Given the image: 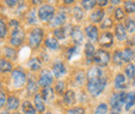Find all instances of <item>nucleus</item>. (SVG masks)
<instances>
[{"label": "nucleus", "instance_id": "nucleus-20", "mask_svg": "<svg viewBox=\"0 0 135 114\" xmlns=\"http://www.w3.org/2000/svg\"><path fill=\"white\" fill-rule=\"evenodd\" d=\"M5 106H6V109L8 111H16L21 106V103H20L19 98H17L16 96H9L6 98Z\"/></svg>", "mask_w": 135, "mask_h": 114}, {"label": "nucleus", "instance_id": "nucleus-36", "mask_svg": "<svg viewBox=\"0 0 135 114\" xmlns=\"http://www.w3.org/2000/svg\"><path fill=\"white\" fill-rule=\"evenodd\" d=\"M66 83L64 81H57L55 83V86H54V92H56V95L58 96H62L65 92H66Z\"/></svg>", "mask_w": 135, "mask_h": 114}, {"label": "nucleus", "instance_id": "nucleus-9", "mask_svg": "<svg viewBox=\"0 0 135 114\" xmlns=\"http://www.w3.org/2000/svg\"><path fill=\"white\" fill-rule=\"evenodd\" d=\"M70 36L72 38V42L74 43V46H81V44L83 43L84 39V33L82 31L81 27L79 25H73L71 27V31H70Z\"/></svg>", "mask_w": 135, "mask_h": 114}, {"label": "nucleus", "instance_id": "nucleus-23", "mask_svg": "<svg viewBox=\"0 0 135 114\" xmlns=\"http://www.w3.org/2000/svg\"><path fill=\"white\" fill-rule=\"evenodd\" d=\"M33 106L37 113H44L46 110V105L40 93H35L33 96Z\"/></svg>", "mask_w": 135, "mask_h": 114}, {"label": "nucleus", "instance_id": "nucleus-24", "mask_svg": "<svg viewBox=\"0 0 135 114\" xmlns=\"http://www.w3.org/2000/svg\"><path fill=\"white\" fill-rule=\"evenodd\" d=\"M122 59L124 63H131L134 60V50L131 47H126L122 51Z\"/></svg>", "mask_w": 135, "mask_h": 114}, {"label": "nucleus", "instance_id": "nucleus-21", "mask_svg": "<svg viewBox=\"0 0 135 114\" xmlns=\"http://www.w3.org/2000/svg\"><path fill=\"white\" fill-rule=\"evenodd\" d=\"M104 17H105V11H104L103 8H97V9H95V11L90 14L89 20H90V22H91L94 25H95V24H100L102 21H103Z\"/></svg>", "mask_w": 135, "mask_h": 114}, {"label": "nucleus", "instance_id": "nucleus-6", "mask_svg": "<svg viewBox=\"0 0 135 114\" xmlns=\"http://www.w3.org/2000/svg\"><path fill=\"white\" fill-rule=\"evenodd\" d=\"M25 42V32L23 29L18 27L16 29H13L9 37V44L13 48H19L21 47Z\"/></svg>", "mask_w": 135, "mask_h": 114}, {"label": "nucleus", "instance_id": "nucleus-16", "mask_svg": "<svg viewBox=\"0 0 135 114\" xmlns=\"http://www.w3.org/2000/svg\"><path fill=\"white\" fill-rule=\"evenodd\" d=\"M86 76V80H93V79H99L104 76V72L101 67L95 65L88 68V71L85 74Z\"/></svg>", "mask_w": 135, "mask_h": 114}, {"label": "nucleus", "instance_id": "nucleus-28", "mask_svg": "<svg viewBox=\"0 0 135 114\" xmlns=\"http://www.w3.org/2000/svg\"><path fill=\"white\" fill-rule=\"evenodd\" d=\"M13 71V65L5 58H0V74H9Z\"/></svg>", "mask_w": 135, "mask_h": 114}, {"label": "nucleus", "instance_id": "nucleus-25", "mask_svg": "<svg viewBox=\"0 0 135 114\" xmlns=\"http://www.w3.org/2000/svg\"><path fill=\"white\" fill-rule=\"evenodd\" d=\"M26 88H27V92L28 95H35L38 90V85H37V82L35 81V78L33 76H31L30 78H27V81H26Z\"/></svg>", "mask_w": 135, "mask_h": 114}, {"label": "nucleus", "instance_id": "nucleus-42", "mask_svg": "<svg viewBox=\"0 0 135 114\" xmlns=\"http://www.w3.org/2000/svg\"><path fill=\"white\" fill-rule=\"evenodd\" d=\"M8 33V29H7V25L4 21L3 18L0 17V38H5L6 35Z\"/></svg>", "mask_w": 135, "mask_h": 114}, {"label": "nucleus", "instance_id": "nucleus-7", "mask_svg": "<svg viewBox=\"0 0 135 114\" xmlns=\"http://www.w3.org/2000/svg\"><path fill=\"white\" fill-rule=\"evenodd\" d=\"M126 96H127V92L124 91V90L112 93L110 98H109V104H110L111 109H119V110H122L123 106L125 105Z\"/></svg>", "mask_w": 135, "mask_h": 114}, {"label": "nucleus", "instance_id": "nucleus-1", "mask_svg": "<svg viewBox=\"0 0 135 114\" xmlns=\"http://www.w3.org/2000/svg\"><path fill=\"white\" fill-rule=\"evenodd\" d=\"M107 82H108V78L105 75L101 78H99V79L86 80V85H85L86 86V90L91 97L98 98L106 89Z\"/></svg>", "mask_w": 135, "mask_h": 114}, {"label": "nucleus", "instance_id": "nucleus-39", "mask_svg": "<svg viewBox=\"0 0 135 114\" xmlns=\"http://www.w3.org/2000/svg\"><path fill=\"white\" fill-rule=\"evenodd\" d=\"M124 12H125V14L133 15L135 12L134 1H125L124 2Z\"/></svg>", "mask_w": 135, "mask_h": 114}, {"label": "nucleus", "instance_id": "nucleus-33", "mask_svg": "<svg viewBox=\"0 0 135 114\" xmlns=\"http://www.w3.org/2000/svg\"><path fill=\"white\" fill-rule=\"evenodd\" d=\"M111 60H112V63L117 66H122L123 65V59H122V51L120 50H115L113 53H112V56H111Z\"/></svg>", "mask_w": 135, "mask_h": 114}, {"label": "nucleus", "instance_id": "nucleus-4", "mask_svg": "<svg viewBox=\"0 0 135 114\" xmlns=\"http://www.w3.org/2000/svg\"><path fill=\"white\" fill-rule=\"evenodd\" d=\"M110 60H111V55L108 50L102 49V48L96 50L94 58H93V62H95L97 66H99L101 68L105 67L109 65Z\"/></svg>", "mask_w": 135, "mask_h": 114}, {"label": "nucleus", "instance_id": "nucleus-34", "mask_svg": "<svg viewBox=\"0 0 135 114\" xmlns=\"http://www.w3.org/2000/svg\"><path fill=\"white\" fill-rule=\"evenodd\" d=\"M26 21L28 24H31V25H34V24H37V14H36V11L32 8L30 9L27 14H26Z\"/></svg>", "mask_w": 135, "mask_h": 114}, {"label": "nucleus", "instance_id": "nucleus-12", "mask_svg": "<svg viewBox=\"0 0 135 114\" xmlns=\"http://www.w3.org/2000/svg\"><path fill=\"white\" fill-rule=\"evenodd\" d=\"M84 33L86 35V37L88 38L89 43L93 44V43L98 42L99 36H100V32H99V28L96 25H94V24L87 25L84 28Z\"/></svg>", "mask_w": 135, "mask_h": 114}, {"label": "nucleus", "instance_id": "nucleus-46", "mask_svg": "<svg viewBox=\"0 0 135 114\" xmlns=\"http://www.w3.org/2000/svg\"><path fill=\"white\" fill-rule=\"evenodd\" d=\"M67 114H85V109L83 107H72L68 109Z\"/></svg>", "mask_w": 135, "mask_h": 114}, {"label": "nucleus", "instance_id": "nucleus-29", "mask_svg": "<svg viewBox=\"0 0 135 114\" xmlns=\"http://www.w3.org/2000/svg\"><path fill=\"white\" fill-rule=\"evenodd\" d=\"M22 108V112L24 114H36V110L34 108L33 104L30 101H24L21 105Z\"/></svg>", "mask_w": 135, "mask_h": 114}, {"label": "nucleus", "instance_id": "nucleus-5", "mask_svg": "<svg viewBox=\"0 0 135 114\" xmlns=\"http://www.w3.org/2000/svg\"><path fill=\"white\" fill-rule=\"evenodd\" d=\"M36 14L37 19L41 20L42 22H50V20L55 14V7L50 4H43L38 7Z\"/></svg>", "mask_w": 135, "mask_h": 114}, {"label": "nucleus", "instance_id": "nucleus-58", "mask_svg": "<svg viewBox=\"0 0 135 114\" xmlns=\"http://www.w3.org/2000/svg\"><path fill=\"white\" fill-rule=\"evenodd\" d=\"M0 88H1V81H0Z\"/></svg>", "mask_w": 135, "mask_h": 114}, {"label": "nucleus", "instance_id": "nucleus-37", "mask_svg": "<svg viewBox=\"0 0 135 114\" xmlns=\"http://www.w3.org/2000/svg\"><path fill=\"white\" fill-rule=\"evenodd\" d=\"M100 24H101V25H100V28H101L102 30H104V31H108L109 29H111V28L114 26L113 21H112L111 18L103 19V21H102Z\"/></svg>", "mask_w": 135, "mask_h": 114}, {"label": "nucleus", "instance_id": "nucleus-43", "mask_svg": "<svg viewBox=\"0 0 135 114\" xmlns=\"http://www.w3.org/2000/svg\"><path fill=\"white\" fill-rule=\"evenodd\" d=\"M80 4L85 11H91L93 8L96 7L97 1H95V0H83V1L80 2Z\"/></svg>", "mask_w": 135, "mask_h": 114}, {"label": "nucleus", "instance_id": "nucleus-18", "mask_svg": "<svg viewBox=\"0 0 135 114\" xmlns=\"http://www.w3.org/2000/svg\"><path fill=\"white\" fill-rule=\"evenodd\" d=\"M41 97L43 98V101H44V103L46 104H50L51 102H53L54 101V98H55V92H54V89L52 88V87H45V88H43L42 89V91H41Z\"/></svg>", "mask_w": 135, "mask_h": 114}, {"label": "nucleus", "instance_id": "nucleus-51", "mask_svg": "<svg viewBox=\"0 0 135 114\" xmlns=\"http://www.w3.org/2000/svg\"><path fill=\"white\" fill-rule=\"evenodd\" d=\"M110 114H122V110L119 109H110Z\"/></svg>", "mask_w": 135, "mask_h": 114}, {"label": "nucleus", "instance_id": "nucleus-47", "mask_svg": "<svg viewBox=\"0 0 135 114\" xmlns=\"http://www.w3.org/2000/svg\"><path fill=\"white\" fill-rule=\"evenodd\" d=\"M6 102V95L3 91H0V109H2L5 106Z\"/></svg>", "mask_w": 135, "mask_h": 114}, {"label": "nucleus", "instance_id": "nucleus-14", "mask_svg": "<svg viewBox=\"0 0 135 114\" xmlns=\"http://www.w3.org/2000/svg\"><path fill=\"white\" fill-rule=\"evenodd\" d=\"M71 27H72V25H65V26L55 28V29L53 30V34H54L53 37H55L58 42H59V41H64V39H66L68 36L70 35Z\"/></svg>", "mask_w": 135, "mask_h": 114}, {"label": "nucleus", "instance_id": "nucleus-8", "mask_svg": "<svg viewBox=\"0 0 135 114\" xmlns=\"http://www.w3.org/2000/svg\"><path fill=\"white\" fill-rule=\"evenodd\" d=\"M53 81H54V77H53L51 71L47 70V68L40 71V75H38V78L36 81L38 87H42V88L49 87L53 84Z\"/></svg>", "mask_w": 135, "mask_h": 114}, {"label": "nucleus", "instance_id": "nucleus-35", "mask_svg": "<svg viewBox=\"0 0 135 114\" xmlns=\"http://www.w3.org/2000/svg\"><path fill=\"white\" fill-rule=\"evenodd\" d=\"M72 14H73V18H74L77 22L82 21L83 18H84V11L81 8V6H75V7L73 8Z\"/></svg>", "mask_w": 135, "mask_h": 114}, {"label": "nucleus", "instance_id": "nucleus-53", "mask_svg": "<svg viewBox=\"0 0 135 114\" xmlns=\"http://www.w3.org/2000/svg\"><path fill=\"white\" fill-rule=\"evenodd\" d=\"M111 3H112V5H118V4H120V3H122V1H118V0H115V1H114V0H112V1H111Z\"/></svg>", "mask_w": 135, "mask_h": 114}, {"label": "nucleus", "instance_id": "nucleus-30", "mask_svg": "<svg viewBox=\"0 0 135 114\" xmlns=\"http://www.w3.org/2000/svg\"><path fill=\"white\" fill-rule=\"evenodd\" d=\"M125 77L127 80H130V81H133L134 80V77H135V65L134 63H128V65L125 66Z\"/></svg>", "mask_w": 135, "mask_h": 114}, {"label": "nucleus", "instance_id": "nucleus-27", "mask_svg": "<svg viewBox=\"0 0 135 114\" xmlns=\"http://www.w3.org/2000/svg\"><path fill=\"white\" fill-rule=\"evenodd\" d=\"M42 66H43V62L38 57H32L28 61V67L31 72H40L42 70Z\"/></svg>", "mask_w": 135, "mask_h": 114}, {"label": "nucleus", "instance_id": "nucleus-44", "mask_svg": "<svg viewBox=\"0 0 135 114\" xmlns=\"http://www.w3.org/2000/svg\"><path fill=\"white\" fill-rule=\"evenodd\" d=\"M113 16H114V20L119 23L120 21H123L125 19L126 14H125V12H124V9L122 7H117L114 9V12H113Z\"/></svg>", "mask_w": 135, "mask_h": 114}, {"label": "nucleus", "instance_id": "nucleus-55", "mask_svg": "<svg viewBox=\"0 0 135 114\" xmlns=\"http://www.w3.org/2000/svg\"><path fill=\"white\" fill-rule=\"evenodd\" d=\"M0 114H9V112L5 110V111H1V112H0Z\"/></svg>", "mask_w": 135, "mask_h": 114}, {"label": "nucleus", "instance_id": "nucleus-56", "mask_svg": "<svg viewBox=\"0 0 135 114\" xmlns=\"http://www.w3.org/2000/svg\"><path fill=\"white\" fill-rule=\"evenodd\" d=\"M13 114H22V113H20V112H14Z\"/></svg>", "mask_w": 135, "mask_h": 114}, {"label": "nucleus", "instance_id": "nucleus-26", "mask_svg": "<svg viewBox=\"0 0 135 114\" xmlns=\"http://www.w3.org/2000/svg\"><path fill=\"white\" fill-rule=\"evenodd\" d=\"M44 45L47 49H50L52 51H55V50H58L60 48V45H59V42L53 37V36H49V37H46L45 41H44Z\"/></svg>", "mask_w": 135, "mask_h": 114}, {"label": "nucleus", "instance_id": "nucleus-10", "mask_svg": "<svg viewBox=\"0 0 135 114\" xmlns=\"http://www.w3.org/2000/svg\"><path fill=\"white\" fill-rule=\"evenodd\" d=\"M51 73L53 75V77H55L56 79H60L64 76H66L68 73L67 66L65 65V62L62 60H55L52 65L51 68Z\"/></svg>", "mask_w": 135, "mask_h": 114}, {"label": "nucleus", "instance_id": "nucleus-19", "mask_svg": "<svg viewBox=\"0 0 135 114\" xmlns=\"http://www.w3.org/2000/svg\"><path fill=\"white\" fill-rule=\"evenodd\" d=\"M127 86H128V81H127L126 77L122 73L117 74L114 77V88L122 91L125 88H127Z\"/></svg>", "mask_w": 135, "mask_h": 114}, {"label": "nucleus", "instance_id": "nucleus-40", "mask_svg": "<svg viewBox=\"0 0 135 114\" xmlns=\"http://www.w3.org/2000/svg\"><path fill=\"white\" fill-rule=\"evenodd\" d=\"M85 79H86V76H85V73L83 71H79L76 73L75 75V79H74V82L77 86H81L83 83H84Z\"/></svg>", "mask_w": 135, "mask_h": 114}, {"label": "nucleus", "instance_id": "nucleus-31", "mask_svg": "<svg viewBox=\"0 0 135 114\" xmlns=\"http://www.w3.org/2000/svg\"><path fill=\"white\" fill-rule=\"evenodd\" d=\"M134 102H135V97H134V91H130L127 93L126 96V101H125V110L126 111H130L131 108H133L134 106Z\"/></svg>", "mask_w": 135, "mask_h": 114}, {"label": "nucleus", "instance_id": "nucleus-15", "mask_svg": "<svg viewBox=\"0 0 135 114\" xmlns=\"http://www.w3.org/2000/svg\"><path fill=\"white\" fill-rule=\"evenodd\" d=\"M95 52H96V48L95 46L87 42L84 44V55H85V62L86 65H89L93 63V58H94V55H95Z\"/></svg>", "mask_w": 135, "mask_h": 114}, {"label": "nucleus", "instance_id": "nucleus-49", "mask_svg": "<svg viewBox=\"0 0 135 114\" xmlns=\"http://www.w3.org/2000/svg\"><path fill=\"white\" fill-rule=\"evenodd\" d=\"M4 3H5V5L8 6V7H15L18 4V1H16V0H11V1L7 0V1H4Z\"/></svg>", "mask_w": 135, "mask_h": 114}, {"label": "nucleus", "instance_id": "nucleus-45", "mask_svg": "<svg viewBox=\"0 0 135 114\" xmlns=\"http://www.w3.org/2000/svg\"><path fill=\"white\" fill-rule=\"evenodd\" d=\"M108 113V105L106 103H100L96 109H95V114H107Z\"/></svg>", "mask_w": 135, "mask_h": 114}, {"label": "nucleus", "instance_id": "nucleus-2", "mask_svg": "<svg viewBox=\"0 0 135 114\" xmlns=\"http://www.w3.org/2000/svg\"><path fill=\"white\" fill-rule=\"evenodd\" d=\"M28 46L31 49H38L44 41V29L42 27H35L30 30L27 36Z\"/></svg>", "mask_w": 135, "mask_h": 114}, {"label": "nucleus", "instance_id": "nucleus-57", "mask_svg": "<svg viewBox=\"0 0 135 114\" xmlns=\"http://www.w3.org/2000/svg\"><path fill=\"white\" fill-rule=\"evenodd\" d=\"M45 114H52L51 112H47V113H45Z\"/></svg>", "mask_w": 135, "mask_h": 114}, {"label": "nucleus", "instance_id": "nucleus-11", "mask_svg": "<svg viewBox=\"0 0 135 114\" xmlns=\"http://www.w3.org/2000/svg\"><path fill=\"white\" fill-rule=\"evenodd\" d=\"M98 42H99V45L102 47V49H109L113 46L114 35L110 31H103V33L99 36Z\"/></svg>", "mask_w": 135, "mask_h": 114}, {"label": "nucleus", "instance_id": "nucleus-41", "mask_svg": "<svg viewBox=\"0 0 135 114\" xmlns=\"http://www.w3.org/2000/svg\"><path fill=\"white\" fill-rule=\"evenodd\" d=\"M79 53V47L77 46H73L71 48H69L66 52V57H67L68 60H72L75 58V56Z\"/></svg>", "mask_w": 135, "mask_h": 114}, {"label": "nucleus", "instance_id": "nucleus-54", "mask_svg": "<svg viewBox=\"0 0 135 114\" xmlns=\"http://www.w3.org/2000/svg\"><path fill=\"white\" fill-rule=\"evenodd\" d=\"M31 3H32L33 5H37V4H42L43 1H31Z\"/></svg>", "mask_w": 135, "mask_h": 114}, {"label": "nucleus", "instance_id": "nucleus-32", "mask_svg": "<svg viewBox=\"0 0 135 114\" xmlns=\"http://www.w3.org/2000/svg\"><path fill=\"white\" fill-rule=\"evenodd\" d=\"M3 55L5 56V59H17V50L13 47H4L3 48Z\"/></svg>", "mask_w": 135, "mask_h": 114}, {"label": "nucleus", "instance_id": "nucleus-48", "mask_svg": "<svg viewBox=\"0 0 135 114\" xmlns=\"http://www.w3.org/2000/svg\"><path fill=\"white\" fill-rule=\"evenodd\" d=\"M8 25H9L13 29H16V28H18V27H20L19 22H18L17 20H14V19H12V20L8 21Z\"/></svg>", "mask_w": 135, "mask_h": 114}, {"label": "nucleus", "instance_id": "nucleus-22", "mask_svg": "<svg viewBox=\"0 0 135 114\" xmlns=\"http://www.w3.org/2000/svg\"><path fill=\"white\" fill-rule=\"evenodd\" d=\"M62 101L64 104L67 106H73L76 103V92L72 89H68L62 95Z\"/></svg>", "mask_w": 135, "mask_h": 114}, {"label": "nucleus", "instance_id": "nucleus-17", "mask_svg": "<svg viewBox=\"0 0 135 114\" xmlns=\"http://www.w3.org/2000/svg\"><path fill=\"white\" fill-rule=\"evenodd\" d=\"M117 39L118 42H126L128 39V35H127V31L124 27V24L122 23H117L114 25V34Z\"/></svg>", "mask_w": 135, "mask_h": 114}, {"label": "nucleus", "instance_id": "nucleus-52", "mask_svg": "<svg viewBox=\"0 0 135 114\" xmlns=\"http://www.w3.org/2000/svg\"><path fill=\"white\" fill-rule=\"evenodd\" d=\"M74 3V0H69V1H64V4H67V5H70V4H73Z\"/></svg>", "mask_w": 135, "mask_h": 114}, {"label": "nucleus", "instance_id": "nucleus-50", "mask_svg": "<svg viewBox=\"0 0 135 114\" xmlns=\"http://www.w3.org/2000/svg\"><path fill=\"white\" fill-rule=\"evenodd\" d=\"M108 3H109L108 0H98L97 1V4H98V6H100V8H103V7L107 6Z\"/></svg>", "mask_w": 135, "mask_h": 114}, {"label": "nucleus", "instance_id": "nucleus-3", "mask_svg": "<svg viewBox=\"0 0 135 114\" xmlns=\"http://www.w3.org/2000/svg\"><path fill=\"white\" fill-rule=\"evenodd\" d=\"M27 75L23 70L15 68L11 73V82L15 89H21L26 85Z\"/></svg>", "mask_w": 135, "mask_h": 114}, {"label": "nucleus", "instance_id": "nucleus-13", "mask_svg": "<svg viewBox=\"0 0 135 114\" xmlns=\"http://www.w3.org/2000/svg\"><path fill=\"white\" fill-rule=\"evenodd\" d=\"M67 22V14L65 12H57L56 14H54L53 18L50 20V25L52 27L58 28L61 26H65Z\"/></svg>", "mask_w": 135, "mask_h": 114}, {"label": "nucleus", "instance_id": "nucleus-38", "mask_svg": "<svg viewBox=\"0 0 135 114\" xmlns=\"http://www.w3.org/2000/svg\"><path fill=\"white\" fill-rule=\"evenodd\" d=\"M126 31L129 33H134L135 31V22L133 18H127L125 21V25H124Z\"/></svg>", "mask_w": 135, "mask_h": 114}]
</instances>
